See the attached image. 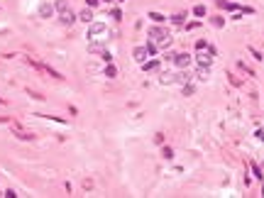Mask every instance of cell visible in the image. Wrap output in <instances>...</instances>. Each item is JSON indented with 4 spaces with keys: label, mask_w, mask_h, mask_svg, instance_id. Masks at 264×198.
Listing matches in <instances>:
<instances>
[{
    "label": "cell",
    "mask_w": 264,
    "mask_h": 198,
    "mask_svg": "<svg viewBox=\"0 0 264 198\" xmlns=\"http://www.w3.org/2000/svg\"><path fill=\"white\" fill-rule=\"evenodd\" d=\"M144 68H147V71H157V68H159V64H157V61H152V64H147Z\"/></svg>",
    "instance_id": "obj_8"
},
{
    "label": "cell",
    "mask_w": 264,
    "mask_h": 198,
    "mask_svg": "<svg viewBox=\"0 0 264 198\" xmlns=\"http://www.w3.org/2000/svg\"><path fill=\"white\" fill-rule=\"evenodd\" d=\"M188 64H191V59H188L186 54H181V56H176V66H181V68H184V66H188Z\"/></svg>",
    "instance_id": "obj_5"
},
{
    "label": "cell",
    "mask_w": 264,
    "mask_h": 198,
    "mask_svg": "<svg viewBox=\"0 0 264 198\" xmlns=\"http://www.w3.org/2000/svg\"><path fill=\"white\" fill-rule=\"evenodd\" d=\"M86 2H88L91 7H96V5H98V0H86Z\"/></svg>",
    "instance_id": "obj_10"
},
{
    "label": "cell",
    "mask_w": 264,
    "mask_h": 198,
    "mask_svg": "<svg viewBox=\"0 0 264 198\" xmlns=\"http://www.w3.org/2000/svg\"><path fill=\"white\" fill-rule=\"evenodd\" d=\"M105 32H108V27H105V25H93V27H91V39H93V37H105Z\"/></svg>",
    "instance_id": "obj_3"
},
{
    "label": "cell",
    "mask_w": 264,
    "mask_h": 198,
    "mask_svg": "<svg viewBox=\"0 0 264 198\" xmlns=\"http://www.w3.org/2000/svg\"><path fill=\"white\" fill-rule=\"evenodd\" d=\"M193 15H198V17H200V15H205V7H203V5H198L196 10H193Z\"/></svg>",
    "instance_id": "obj_7"
},
{
    "label": "cell",
    "mask_w": 264,
    "mask_h": 198,
    "mask_svg": "<svg viewBox=\"0 0 264 198\" xmlns=\"http://www.w3.org/2000/svg\"><path fill=\"white\" fill-rule=\"evenodd\" d=\"M147 54H149V52H147V49H142V47H139V49H134V56H137V61H144V56H147Z\"/></svg>",
    "instance_id": "obj_6"
},
{
    "label": "cell",
    "mask_w": 264,
    "mask_h": 198,
    "mask_svg": "<svg viewBox=\"0 0 264 198\" xmlns=\"http://www.w3.org/2000/svg\"><path fill=\"white\" fill-rule=\"evenodd\" d=\"M12 132H15V134H17L20 139H27V142H30V139H34V134H30V132H25L22 127H15Z\"/></svg>",
    "instance_id": "obj_4"
},
{
    "label": "cell",
    "mask_w": 264,
    "mask_h": 198,
    "mask_svg": "<svg viewBox=\"0 0 264 198\" xmlns=\"http://www.w3.org/2000/svg\"><path fill=\"white\" fill-rule=\"evenodd\" d=\"M149 39H152V42H159V44H169L171 37H169V32H166L164 27H152V30H149Z\"/></svg>",
    "instance_id": "obj_2"
},
{
    "label": "cell",
    "mask_w": 264,
    "mask_h": 198,
    "mask_svg": "<svg viewBox=\"0 0 264 198\" xmlns=\"http://www.w3.org/2000/svg\"><path fill=\"white\" fill-rule=\"evenodd\" d=\"M42 15H44V17H49V15H52V7H49V5H44V7H42Z\"/></svg>",
    "instance_id": "obj_9"
},
{
    "label": "cell",
    "mask_w": 264,
    "mask_h": 198,
    "mask_svg": "<svg viewBox=\"0 0 264 198\" xmlns=\"http://www.w3.org/2000/svg\"><path fill=\"white\" fill-rule=\"evenodd\" d=\"M56 10H59V17H61V22L64 25H73V20H76V15L71 12V7L66 5L64 0H56V5H54Z\"/></svg>",
    "instance_id": "obj_1"
}]
</instances>
